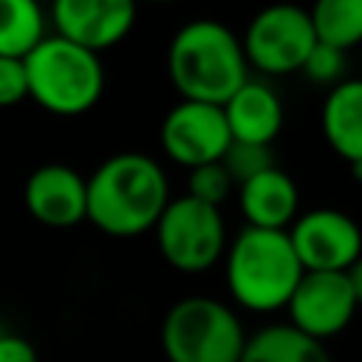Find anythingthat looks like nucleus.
I'll use <instances>...</instances> for the list:
<instances>
[{
	"mask_svg": "<svg viewBox=\"0 0 362 362\" xmlns=\"http://www.w3.org/2000/svg\"><path fill=\"white\" fill-rule=\"evenodd\" d=\"M85 221L110 238H136L156 226L170 204L167 173L147 153L124 150L105 158L88 178Z\"/></svg>",
	"mask_w": 362,
	"mask_h": 362,
	"instance_id": "nucleus-1",
	"label": "nucleus"
},
{
	"mask_svg": "<svg viewBox=\"0 0 362 362\" xmlns=\"http://www.w3.org/2000/svg\"><path fill=\"white\" fill-rule=\"evenodd\" d=\"M167 74L181 99L223 105L246 79L240 37L218 20L184 23L167 45Z\"/></svg>",
	"mask_w": 362,
	"mask_h": 362,
	"instance_id": "nucleus-2",
	"label": "nucleus"
},
{
	"mask_svg": "<svg viewBox=\"0 0 362 362\" xmlns=\"http://www.w3.org/2000/svg\"><path fill=\"white\" fill-rule=\"evenodd\" d=\"M223 277L232 300L255 314L286 308L303 266L286 229L243 226L223 252Z\"/></svg>",
	"mask_w": 362,
	"mask_h": 362,
	"instance_id": "nucleus-3",
	"label": "nucleus"
},
{
	"mask_svg": "<svg viewBox=\"0 0 362 362\" xmlns=\"http://www.w3.org/2000/svg\"><path fill=\"white\" fill-rule=\"evenodd\" d=\"M23 62L28 96L54 116H82L105 93L102 57L59 34H45Z\"/></svg>",
	"mask_w": 362,
	"mask_h": 362,
	"instance_id": "nucleus-4",
	"label": "nucleus"
},
{
	"mask_svg": "<svg viewBox=\"0 0 362 362\" xmlns=\"http://www.w3.org/2000/svg\"><path fill=\"white\" fill-rule=\"evenodd\" d=\"M246 331L232 305L192 294L170 305L161 322L167 362H240Z\"/></svg>",
	"mask_w": 362,
	"mask_h": 362,
	"instance_id": "nucleus-5",
	"label": "nucleus"
},
{
	"mask_svg": "<svg viewBox=\"0 0 362 362\" xmlns=\"http://www.w3.org/2000/svg\"><path fill=\"white\" fill-rule=\"evenodd\" d=\"M153 229L161 257L184 274L212 269L226 252V223L221 206L189 195L170 198Z\"/></svg>",
	"mask_w": 362,
	"mask_h": 362,
	"instance_id": "nucleus-6",
	"label": "nucleus"
},
{
	"mask_svg": "<svg viewBox=\"0 0 362 362\" xmlns=\"http://www.w3.org/2000/svg\"><path fill=\"white\" fill-rule=\"evenodd\" d=\"M314 45H317V37H314L308 8L297 3L263 6L249 20L240 37L246 65L266 76L297 74L305 65Z\"/></svg>",
	"mask_w": 362,
	"mask_h": 362,
	"instance_id": "nucleus-7",
	"label": "nucleus"
},
{
	"mask_svg": "<svg viewBox=\"0 0 362 362\" xmlns=\"http://www.w3.org/2000/svg\"><path fill=\"white\" fill-rule=\"evenodd\" d=\"M158 144L170 161L187 170L221 161V156L232 144L223 107L181 99L161 119Z\"/></svg>",
	"mask_w": 362,
	"mask_h": 362,
	"instance_id": "nucleus-8",
	"label": "nucleus"
},
{
	"mask_svg": "<svg viewBox=\"0 0 362 362\" xmlns=\"http://www.w3.org/2000/svg\"><path fill=\"white\" fill-rule=\"evenodd\" d=\"M286 232L303 272H345L362 255V229L342 209L300 212Z\"/></svg>",
	"mask_w": 362,
	"mask_h": 362,
	"instance_id": "nucleus-9",
	"label": "nucleus"
},
{
	"mask_svg": "<svg viewBox=\"0 0 362 362\" xmlns=\"http://www.w3.org/2000/svg\"><path fill=\"white\" fill-rule=\"evenodd\" d=\"M356 308L345 272H303L286 303L288 322L320 342L342 334Z\"/></svg>",
	"mask_w": 362,
	"mask_h": 362,
	"instance_id": "nucleus-10",
	"label": "nucleus"
},
{
	"mask_svg": "<svg viewBox=\"0 0 362 362\" xmlns=\"http://www.w3.org/2000/svg\"><path fill=\"white\" fill-rule=\"evenodd\" d=\"M136 3L139 0H51L54 34L102 54L133 31Z\"/></svg>",
	"mask_w": 362,
	"mask_h": 362,
	"instance_id": "nucleus-11",
	"label": "nucleus"
},
{
	"mask_svg": "<svg viewBox=\"0 0 362 362\" xmlns=\"http://www.w3.org/2000/svg\"><path fill=\"white\" fill-rule=\"evenodd\" d=\"M23 201L34 221L54 229H68L85 221L88 187L74 167L54 161V164L37 167L25 178Z\"/></svg>",
	"mask_w": 362,
	"mask_h": 362,
	"instance_id": "nucleus-12",
	"label": "nucleus"
},
{
	"mask_svg": "<svg viewBox=\"0 0 362 362\" xmlns=\"http://www.w3.org/2000/svg\"><path fill=\"white\" fill-rule=\"evenodd\" d=\"M221 107L232 141L272 147V141L283 130V102L277 90L263 79H246Z\"/></svg>",
	"mask_w": 362,
	"mask_h": 362,
	"instance_id": "nucleus-13",
	"label": "nucleus"
},
{
	"mask_svg": "<svg viewBox=\"0 0 362 362\" xmlns=\"http://www.w3.org/2000/svg\"><path fill=\"white\" fill-rule=\"evenodd\" d=\"M238 204L246 226L288 229L300 215V189L294 178L274 164L238 187Z\"/></svg>",
	"mask_w": 362,
	"mask_h": 362,
	"instance_id": "nucleus-14",
	"label": "nucleus"
},
{
	"mask_svg": "<svg viewBox=\"0 0 362 362\" xmlns=\"http://www.w3.org/2000/svg\"><path fill=\"white\" fill-rule=\"evenodd\" d=\"M320 124L328 147L339 158L348 164L362 158V79H342L328 88Z\"/></svg>",
	"mask_w": 362,
	"mask_h": 362,
	"instance_id": "nucleus-15",
	"label": "nucleus"
},
{
	"mask_svg": "<svg viewBox=\"0 0 362 362\" xmlns=\"http://www.w3.org/2000/svg\"><path fill=\"white\" fill-rule=\"evenodd\" d=\"M240 362H334L325 342L303 334L291 322H272L246 337Z\"/></svg>",
	"mask_w": 362,
	"mask_h": 362,
	"instance_id": "nucleus-16",
	"label": "nucleus"
},
{
	"mask_svg": "<svg viewBox=\"0 0 362 362\" xmlns=\"http://www.w3.org/2000/svg\"><path fill=\"white\" fill-rule=\"evenodd\" d=\"M45 40V11L40 0H0V57L23 59Z\"/></svg>",
	"mask_w": 362,
	"mask_h": 362,
	"instance_id": "nucleus-17",
	"label": "nucleus"
},
{
	"mask_svg": "<svg viewBox=\"0 0 362 362\" xmlns=\"http://www.w3.org/2000/svg\"><path fill=\"white\" fill-rule=\"evenodd\" d=\"M308 17L322 45L351 51L362 42V0H314Z\"/></svg>",
	"mask_w": 362,
	"mask_h": 362,
	"instance_id": "nucleus-18",
	"label": "nucleus"
},
{
	"mask_svg": "<svg viewBox=\"0 0 362 362\" xmlns=\"http://www.w3.org/2000/svg\"><path fill=\"white\" fill-rule=\"evenodd\" d=\"M221 164L229 173V178L235 181V187H240L243 181L255 178L257 173L274 167V156H272V147H266V144L232 141L226 147V153L221 156Z\"/></svg>",
	"mask_w": 362,
	"mask_h": 362,
	"instance_id": "nucleus-19",
	"label": "nucleus"
},
{
	"mask_svg": "<svg viewBox=\"0 0 362 362\" xmlns=\"http://www.w3.org/2000/svg\"><path fill=\"white\" fill-rule=\"evenodd\" d=\"M232 187H235V181L229 178V173L223 170L221 161L192 167L189 175H187V195L195 198V201L212 204V206H221L229 198Z\"/></svg>",
	"mask_w": 362,
	"mask_h": 362,
	"instance_id": "nucleus-20",
	"label": "nucleus"
},
{
	"mask_svg": "<svg viewBox=\"0 0 362 362\" xmlns=\"http://www.w3.org/2000/svg\"><path fill=\"white\" fill-rule=\"evenodd\" d=\"M348 51H339L334 45H322L317 42L305 59V65L300 68V74H305L308 82L314 85H328L334 88L337 82L345 79V71H348Z\"/></svg>",
	"mask_w": 362,
	"mask_h": 362,
	"instance_id": "nucleus-21",
	"label": "nucleus"
},
{
	"mask_svg": "<svg viewBox=\"0 0 362 362\" xmlns=\"http://www.w3.org/2000/svg\"><path fill=\"white\" fill-rule=\"evenodd\" d=\"M28 99L25 62L14 57H0V107H14Z\"/></svg>",
	"mask_w": 362,
	"mask_h": 362,
	"instance_id": "nucleus-22",
	"label": "nucleus"
},
{
	"mask_svg": "<svg viewBox=\"0 0 362 362\" xmlns=\"http://www.w3.org/2000/svg\"><path fill=\"white\" fill-rule=\"evenodd\" d=\"M0 362H37V348L11 331H0Z\"/></svg>",
	"mask_w": 362,
	"mask_h": 362,
	"instance_id": "nucleus-23",
	"label": "nucleus"
},
{
	"mask_svg": "<svg viewBox=\"0 0 362 362\" xmlns=\"http://www.w3.org/2000/svg\"><path fill=\"white\" fill-rule=\"evenodd\" d=\"M345 277H348V283H351V291H354V297H356V305H362V255L345 269Z\"/></svg>",
	"mask_w": 362,
	"mask_h": 362,
	"instance_id": "nucleus-24",
	"label": "nucleus"
},
{
	"mask_svg": "<svg viewBox=\"0 0 362 362\" xmlns=\"http://www.w3.org/2000/svg\"><path fill=\"white\" fill-rule=\"evenodd\" d=\"M348 167H351V178H354V181H362V158H359V161H351Z\"/></svg>",
	"mask_w": 362,
	"mask_h": 362,
	"instance_id": "nucleus-25",
	"label": "nucleus"
},
{
	"mask_svg": "<svg viewBox=\"0 0 362 362\" xmlns=\"http://www.w3.org/2000/svg\"><path fill=\"white\" fill-rule=\"evenodd\" d=\"M147 3H175V0H147Z\"/></svg>",
	"mask_w": 362,
	"mask_h": 362,
	"instance_id": "nucleus-26",
	"label": "nucleus"
}]
</instances>
